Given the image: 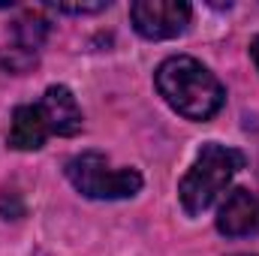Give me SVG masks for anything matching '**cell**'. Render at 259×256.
<instances>
[{
	"label": "cell",
	"instance_id": "11",
	"mask_svg": "<svg viewBox=\"0 0 259 256\" xmlns=\"http://www.w3.org/2000/svg\"><path fill=\"white\" fill-rule=\"evenodd\" d=\"M250 55H253V64L259 69V36H253V42H250Z\"/></svg>",
	"mask_w": 259,
	"mask_h": 256
},
{
	"label": "cell",
	"instance_id": "5",
	"mask_svg": "<svg viewBox=\"0 0 259 256\" xmlns=\"http://www.w3.org/2000/svg\"><path fill=\"white\" fill-rule=\"evenodd\" d=\"M217 229L229 238H244V235H256L259 232V196L250 190L238 187L232 190L220 211H217Z\"/></svg>",
	"mask_w": 259,
	"mask_h": 256
},
{
	"label": "cell",
	"instance_id": "4",
	"mask_svg": "<svg viewBox=\"0 0 259 256\" xmlns=\"http://www.w3.org/2000/svg\"><path fill=\"white\" fill-rule=\"evenodd\" d=\"M190 3L184 0H136L130 18L139 36L145 39H175L190 24Z\"/></svg>",
	"mask_w": 259,
	"mask_h": 256
},
{
	"label": "cell",
	"instance_id": "10",
	"mask_svg": "<svg viewBox=\"0 0 259 256\" xmlns=\"http://www.w3.org/2000/svg\"><path fill=\"white\" fill-rule=\"evenodd\" d=\"M109 3L100 0V3H52V9L58 12H69V15H91V12H103Z\"/></svg>",
	"mask_w": 259,
	"mask_h": 256
},
{
	"label": "cell",
	"instance_id": "7",
	"mask_svg": "<svg viewBox=\"0 0 259 256\" xmlns=\"http://www.w3.org/2000/svg\"><path fill=\"white\" fill-rule=\"evenodd\" d=\"M49 124L39 112V106H18L12 112V124H9V148L15 151H39L49 139Z\"/></svg>",
	"mask_w": 259,
	"mask_h": 256
},
{
	"label": "cell",
	"instance_id": "9",
	"mask_svg": "<svg viewBox=\"0 0 259 256\" xmlns=\"http://www.w3.org/2000/svg\"><path fill=\"white\" fill-rule=\"evenodd\" d=\"M0 66L6 69V72H12V75H21V72H27L30 66H36V52H27V49H21V46H6L3 52H0Z\"/></svg>",
	"mask_w": 259,
	"mask_h": 256
},
{
	"label": "cell",
	"instance_id": "3",
	"mask_svg": "<svg viewBox=\"0 0 259 256\" xmlns=\"http://www.w3.org/2000/svg\"><path fill=\"white\" fill-rule=\"evenodd\" d=\"M66 178L88 199H133L142 190V175L130 166H112L100 151H81L66 163Z\"/></svg>",
	"mask_w": 259,
	"mask_h": 256
},
{
	"label": "cell",
	"instance_id": "8",
	"mask_svg": "<svg viewBox=\"0 0 259 256\" xmlns=\"http://www.w3.org/2000/svg\"><path fill=\"white\" fill-rule=\"evenodd\" d=\"M12 33H15V46H21L27 52H39V46L49 36V21L36 12H27L12 24Z\"/></svg>",
	"mask_w": 259,
	"mask_h": 256
},
{
	"label": "cell",
	"instance_id": "1",
	"mask_svg": "<svg viewBox=\"0 0 259 256\" xmlns=\"http://www.w3.org/2000/svg\"><path fill=\"white\" fill-rule=\"evenodd\" d=\"M154 81L160 97L187 121H208L226 103V91L220 78L190 55L166 58L157 66Z\"/></svg>",
	"mask_w": 259,
	"mask_h": 256
},
{
	"label": "cell",
	"instance_id": "6",
	"mask_svg": "<svg viewBox=\"0 0 259 256\" xmlns=\"http://www.w3.org/2000/svg\"><path fill=\"white\" fill-rule=\"evenodd\" d=\"M36 106H39L52 136H75V133H81V121L84 118H81V109H78V103H75L69 88L52 84Z\"/></svg>",
	"mask_w": 259,
	"mask_h": 256
},
{
	"label": "cell",
	"instance_id": "2",
	"mask_svg": "<svg viewBox=\"0 0 259 256\" xmlns=\"http://www.w3.org/2000/svg\"><path fill=\"white\" fill-rule=\"evenodd\" d=\"M244 166V154L229 148V145H217L208 142L202 145V151L196 154L193 166L187 169V175L181 178V205L187 214H202L214 205V199L229 187V181L235 178V172Z\"/></svg>",
	"mask_w": 259,
	"mask_h": 256
}]
</instances>
